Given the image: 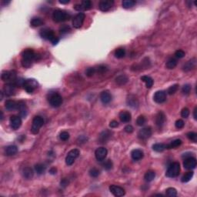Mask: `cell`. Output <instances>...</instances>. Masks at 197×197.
<instances>
[{"label":"cell","mask_w":197,"mask_h":197,"mask_svg":"<svg viewBox=\"0 0 197 197\" xmlns=\"http://www.w3.org/2000/svg\"><path fill=\"white\" fill-rule=\"evenodd\" d=\"M40 35L43 39L51 41L53 45H56L59 43V41L57 37H55L54 32L53 30L49 29H44L41 30L40 31Z\"/></svg>","instance_id":"obj_1"},{"label":"cell","mask_w":197,"mask_h":197,"mask_svg":"<svg viewBox=\"0 0 197 197\" xmlns=\"http://www.w3.org/2000/svg\"><path fill=\"white\" fill-rule=\"evenodd\" d=\"M70 15L68 13L61 9H56L53 12V19L56 23H62L65 20H69Z\"/></svg>","instance_id":"obj_2"},{"label":"cell","mask_w":197,"mask_h":197,"mask_svg":"<svg viewBox=\"0 0 197 197\" xmlns=\"http://www.w3.org/2000/svg\"><path fill=\"white\" fill-rule=\"evenodd\" d=\"M180 172V163L177 162H172L168 168L167 171L166 172V176L170 178L177 177Z\"/></svg>","instance_id":"obj_3"},{"label":"cell","mask_w":197,"mask_h":197,"mask_svg":"<svg viewBox=\"0 0 197 197\" xmlns=\"http://www.w3.org/2000/svg\"><path fill=\"white\" fill-rule=\"evenodd\" d=\"M44 124V120L41 116H35L33 120V125L31 128V131L33 134H38L39 132L40 128L42 127Z\"/></svg>","instance_id":"obj_4"},{"label":"cell","mask_w":197,"mask_h":197,"mask_svg":"<svg viewBox=\"0 0 197 197\" xmlns=\"http://www.w3.org/2000/svg\"><path fill=\"white\" fill-rule=\"evenodd\" d=\"M79 150L77 149H73V150H70L69 152H68V155L66 158H65V163L68 166H72L76 158L79 157Z\"/></svg>","instance_id":"obj_5"},{"label":"cell","mask_w":197,"mask_h":197,"mask_svg":"<svg viewBox=\"0 0 197 197\" xmlns=\"http://www.w3.org/2000/svg\"><path fill=\"white\" fill-rule=\"evenodd\" d=\"M1 78L3 81H6L7 83H14L17 79L15 71H5L2 73Z\"/></svg>","instance_id":"obj_6"},{"label":"cell","mask_w":197,"mask_h":197,"mask_svg":"<svg viewBox=\"0 0 197 197\" xmlns=\"http://www.w3.org/2000/svg\"><path fill=\"white\" fill-rule=\"evenodd\" d=\"M85 15L83 13H79L72 19V25L75 29H79L82 27V24L84 23Z\"/></svg>","instance_id":"obj_7"},{"label":"cell","mask_w":197,"mask_h":197,"mask_svg":"<svg viewBox=\"0 0 197 197\" xmlns=\"http://www.w3.org/2000/svg\"><path fill=\"white\" fill-rule=\"evenodd\" d=\"M49 102L53 107H59L63 103V98L58 93H53V95H50Z\"/></svg>","instance_id":"obj_8"},{"label":"cell","mask_w":197,"mask_h":197,"mask_svg":"<svg viewBox=\"0 0 197 197\" xmlns=\"http://www.w3.org/2000/svg\"><path fill=\"white\" fill-rule=\"evenodd\" d=\"M23 87L28 93H33V91L38 87V82L35 79H25Z\"/></svg>","instance_id":"obj_9"},{"label":"cell","mask_w":197,"mask_h":197,"mask_svg":"<svg viewBox=\"0 0 197 197\" xmlns=\"http://www.w3.org/2000/svg\"><path fill=\"white\" fill-rule=\"evenodd\" d=\"M183 166L186 170H193L196 166V158L190 156V157L185 158L184 162H183Z\"/></svg>","instance_id":"obj_10"},{"label":"cell","mask_w":197,"mask_h":197,"mask_svg":"<svg viewBox=\"0 0 197 197\" xmlns=\"http://www.w3.org/2000/svg\"><path fill=\"white\" fill-rule=\"evenodd\" d=\"M151 136H152V130L150 127L143 128L138 132V138L142 140H147Z\"/></svg>","instance_id":"obj_11"},{"label":"cell","mask_w":197,"mask_h":197,"mask_svg":"<svg viewBox=\"0 0 197 197\" xmlns=\"http://www.w3.org/2000/svg\"><path fill=\"white\" fill-rule=\"evenodd\" d=\"M110 191L111 193L114 195L115 196L120 197L123 196L126 194V192L124 189L120 187L119 186H116V185H111L110 186Z\"/></svg>","instance_id":"obj_12"},{"label":"cell","mask_w":197,"mask_h":197,"mask_svg":"<svg viewBox=\"0 0 197 197\" xmlns=\"http://www.w3.org/2000/svg\"><path fill=\"white\" fill-rule=\"evenodd\" d=\"M114 2L112 0H102L99 4V8L102 12H107L112 7Z\"/></svg>","instance_id":"obj_13"},{"label":"cell","mask_w":197,"mask_h":197,"mask_svg":"<svg viewBox=\"0 0 197 197\" xmlns=\"http://www.w3.org/2000/svg\"><path fill=\"white\" fill-rule=\"evenodd\" d=\"M22 125V120L18 116H12L10 117V126L13 130H18Z\"/></svg>","instance_id":"obj_14"},{"label":"cell","mask_w":197,"mask_h":197,"mask_svg":"<svg viewBox=\"0 0 197 197\" xmlns=\"http://www.w3.org/2000/svg\"><path fill=\"white\" fill-rule=\"evenodd\" d=\"M107 153H108V151L106 148H104V147L98 148L97 150H95V156L98 161H100V162H101V161H103V160H105L106 157V156H107Z\"/></svg>","instance_id":"obj_15"},{"label":"cell","mask_w":197,"mask_h":197,"mask_svg":"<svg viewBox=\"0 0 197 197\" xmlns=\"http://www.w3.org/2000/svg\"><path fill=\"white\" fill-rule=\"evenodd\" d=\"M112 132L110 130H105L100 133V136H99V142L100 143H106L110 140V138L112 137Z\"/></svg>","instance_id":"obj_16"},{"label":"cell","mask_w":197,"mask_h":197,"mask_svg":"<svg viewBox=\"0 0 197 197\" xmlns=\"http://www.w3.org/2000/svg\"><path fill=\"white\" fill-rule=\"evenodd\" d=\"M15 86L13 83H6L4 85L3 88V91L5 92V94L8 96H11V95H15Z\"/></svg>","instance_id":"obj_17"},{"label":"cell","mask_w":197,"mask_h":197,"mask_svg":"<svg viewBox=\"0 0 197 197\" xmlns=\"http://www.w3.org/2000/svg\"><path fill=\"white\" fill-rule=\"evenodd\" d=\"M35 53L34 51L31 49H27L24 50L22 53V56H23V59L29 60V61H32L35 59Z\"/></svg>","instance_id":"obj_18"},{"label":"cell","mask_w":197,"mask_h":197,"mask_svg":"<svg viewBox=\"0 0 197 197\" xmlns=\"http://www.w3.org/2000/svg\"><path fill=\"white\" fill-rule=\"evenodd\" d=\"M153 100L157 103H162L166 100V94L164 91H157L155 93Z\"/></svg>","instance_id":"obj_19"},{"label":"cell","mask_w":197,"mask_h":197,"mask_svg":"<svg viewBox=\"0 0 197 197\" xmlns=\"http://www.w3.org/2000/svg\"><path fill=\"white\" fill-rule=\"evenodd\" d=\"M100 100L102 101L103 104H108L112 100V95L110 92L108 91H103L100 94Z\"/></svg>","instance_id":"obj_20"},{"label":"cell","mask_w":197,"mask_h":197,"mask_svg":"<svg viewBox=\"0 0 197 197\" xmlns=\"http://www.w3.org/2000/svg\"><path fill=\"white\" fill-rule=\"evenodd\" d=\"M166 121V116L162 112H158L157 115L156 116V124L158 127L161 128L164 125V122Z\"/></svg>","instance_id":"obj_21"},{"label":"cell","mask_w":197,"mask_h":197,"mask_svg":"<svg viewBox=\"0 0 197 197\" xmlns=\"http://www.w3.org/2000/svg\"><path fill=\"white\" fill-rule=\"evenodd\" d=\"M17 110L19 111L20 116L23 118H25L27 115V108L25 106V103L23 101L18 102V108Z\"/></svg>","instance_id":"obj_22"},{"label":"cell","mask_w":197,"mask_h":197,"mask_svg":"<svg viewBox=\"0 0 197 197\" xmlns=\"http://www.w3.org/2000/svg\"><path fill=\"white\" fill-rule=\"evenodd\" d=\"M196 65V59L194 58V59H192L190 61H188L187 63L183 65V70L186 72H188V71H190V70L195 69Z\"/></svg>","instance_id":"obj_23"},{"label":"cell","mask_w":197,"mask_h":197,"mask_svg":"<svg viewBox=\"0 0 197 197\" xmlns=\"http://www.w3.org/2000/svg\"><path fill=\"white\" fill-rule=\"evenodd\" d=\"M143 152L142 150H133L131 152V156H132V159L133 160H136V161H138V160H140L141 159L143 158Z\"/></svg>","instance_id":"obj_24"},{"label":"cell","mask_w":197,"mask_h":197,"mask_svg":"<svg viewBox=\"0 0 197 197\" xmlns=\"http://www.w3.org/2000/svg\"><path fill=\"white\" fill-rule=\"evenodd\" d=\"M120 119L121 122H129L131 121L132 116H131V113L127 111H122L120 113Z\"/></svg>","instance_id":"obj_25"},{"label":"cell","mask_w":197,"mask_h":197,"mask_svg":"<svg viewBox=\"0 0 197 197\" xmlns=\"http://www.w3.org/2000/svg\"><path fill=\"white\" fill-rule=\"evenodd\" d=\"M18 148L16 146L12 145V146H9L5 149V154L6 156H14L17 153Z\"/></svg>","instance_id":"obj_26"},{"label":"cell","mask_w":197,"mask_h":197,"mask_svg":"<svg viewBox=\"0 0 197 197\" xmlns=\"http://www.w3.org/2000/svg\"><path fill=\"white\" fill-rule=\"evenodd\" d=\"M5 106L8 111H13V110H17L18 108V102L13 100H7L5 102Z\"/></svg>","instance_id":"obj_27"},{"label":"cell","mask_w":197,"mask_h":197,"mask_svg":"<svg viewBox=\"0 0 197 197\" xmlns=\"http://www.w3.org/2000/svg\"><path fill=\"white\" fill-rule=\"evenodd\" d=\"M23 177L27 179V180H30L34 176V172L33 170L30 167H25L23 169Z\"/></svg>","instance_id":"obj_28"},{"label":"cell","mask_w":197,"mask_h":197,"mask_svg":"<svg viewBox=\"0 0 197 197\" xmlns=\"http://www.w3.org/2000/svg\"><path fill=\"white\" fill-rule=\"evenodd\" d=\"M128 80H129V79L126 75H120L116 78V82L119 85H125L126 83L128 82Z\"/></svg>","instance_id":"obj_29"},{"label":"cell","mask_w":197,"mask_h":197,"mask_svg":"<svg viewBox=\"0 0 197 197\" xmlns=\"http://www.w3.org/2000/svg\"><path fill=\"white\" fill-rule=\"evenodd\" d=\"M43 24V19L39 17H35L32 19L31 22H30V25H32L33 27H39L40 25H42Z\"/></svg>","instance_id":"obj_30"},{"label":"cell","mask_w":197,"mask_h":197,"mask_svg":"<svg viewBox=\"0 0 197 197\" xmlns=\"http://www.w3.org/2000/svg\"><path fill=\"white\" fill-rule=\"evenodd\" d=\"M156 177V172L152 170H149L146 172V174L144 176V179L146 182H151L154 180Z\"/></svg>","instance_id":"obj_31"},{"label":"cell","mask_w":197,"mask_h":197,"mask_svg":"<svg viewBox=\"0 0 197 197\" xmlns=\"http://www.w3.org/2000/svg\"><path fill=\"white\" fill-rule=\"evenodd\" d=\"M141 80L142 82H144L146 83V85L147 88H151L153 85V79L152 78L148 76V75H143L141 77Z\"/></svg>","instance_id":"obj_32"},{"label":"cell","mask_w":197,"mask_h":197,"mask_svg":"<svg viewBox=\"0 0 197 197\" xmlns=\"http://www.w3.org/2000/svg\"><path fill=\"white\" fill-rule=\"evenodd\" d=\"M127 104L128 106H130L131 107L136 108L138 107V106H139V102H138V100L135 97H133V96H130V97L127 99Z\"/></svg>","instance_id":"obj_33"},{"label":"cell","mask_w":197,"mask_h":197,"mask_svg":"<svg viewBox=\"0 0 197 197\" xmlns=\"http://www.w3.org/2000/svg\"><path fill=\"white\" fill-rule=\"evenodd\" d=\"M181 144H182V141L180 140H173L170 144L166 145V149H175V148L180 146Z\"/></svg>","instance_id":"obj_34"},{"label":"cell","mask_w":197,"mask_h":197,"mask_svg":"<svg viewBox=\"0 0 197 197\" xmlns=\"http://www.w3.org/2000/svg\"><path fill=\"white\" fill-rule=\"evenodd\" d=\"M152 150L156 152H161L166 150V145L163 143H156L152 146Z\"/></svg>","instance_id":"obj_35"},{"label":"cell","mask_w":197,"mask_h":197,"mask_svg":"<svg viewBox=\"0 0 197 197\" xmlns=\"http://www.w3.org/2000/svg\"><path fill=\"white\" fill-rule=\"evenodd\" d=\"M176 65H177V60L174 58H170L166 63V68L170 69H174Z\"/></svg>","instance_id":"obj_36"},{"label":"cell","mask_w":197,"mask_h":197,"mask_svg":"<svg viewBox=\"0 0 197 197\" xmlns=\"http://www.w3.org/2000/svg\"><path fill=\"white\" fill-rule=\"evenodd\" d=\"M136 5V1L135 0H124L122 3V7L124 9H130Z\"/></svg>","instance_id":"obj_37"},{"label":"cell","mask_w":197,"mask_h":197,"mask_svg":"<svg viewBox=\"0 0 197 197\" xmlns=\"http://www.w3.org/2000/svg\"><path fill=\"white\" fill-rule=\"evenodd\" d=\"M126 55V50L123 48H119L116 50L115 56L117 59H122Z\"/></svg>","instance_id":"obj_38"},{"label":"cell","mask_w":197,"mask_h":197,"mask_svg":"<svg viewBox=\"0 0 197 197\" xmlns=\"http://www.w3.org/2000/svg\"><path fill=\"white\" fill-rule=\"evenodd\" d=\"M192 176H193V172H192V171L187 172L186 174L184 175V176H182L181 181H182V182H188L189 181L191 180Z\"/></svg>","instance_id":"obj_39"},{"label":"cell","mask_w":197,"mask_h":197,"mask_svg":"<svg viewBox=\"0 0 197 197\" xmlns=\"http://www.w3.org/2000/svg\"><path fill=\"white\" fill-rule=\"evenodd\" d=\"M82 10H89L92 8V2L90 0H85L82 1L81 3Z\"/></svg>","instance_id":"obj_40"},{"label":"cell","mask_w":197,"mask_h":197,"mask_svg":"<svg viewBox=\"0 0 197 197\" xmlns=\"http://www.w3.org/2000/svg\"><path fill=\"white\" fill-rule=\"evenodd\" d=\"M166 194L168 196L175 197L177 196V191H176V190L175 188H168L167 190H166Z\"/></svg>","instance_id":"obj_41"},{"label":"cell","mask_w":197,"mask_h":197,"mask_svg":"<svg viewBox=\"0 0 197 197\" xmlns=\"http://www.w3.org/2000/svg\"><path fill=\"white\" fill-rule=\"evenodd\" d=\"M35 170L38 174H43V172H45V166L43 164L39 163L35 166Z\"/></svg>","instance_id":"obj_42"},{"label":"cell","mask_w":197,"mask_h":197,"mask_svg":"<svg viewBox=\"0 0 197 197\" xmlns=\"http://www.w3.org/2000/svg\"><path fill=\"white\" fill-rule=\"evenodd\" d=\"M178 88H179V85H177V84H175V85H172V86H170V87L169 88V89H168V90H167L168 94H170V95H172V94L176 93V92H177Z\"/></svg>","instance_id":"obj_43"},{"label":"cell","mask_w":197,"mask_h":197,"mask_svg":"<svg viewBox=\"0 0 197 197\" xmlns=\"http://www.w3.org/2000/svg\"><path fill=\"white\" fill-rule=\"evenodd\" d=\"M187 138L190 140L192 141V142H197V134L196 132H190L187 133Z\"/></svg>","instance_id":"obj_44"},{"label":"cell","mask_w":197,"mask_h":197,"mask_svg":"<svg viewBox=\"0 0 197 197\" xmlns=\"http://www.w3.org/2000/svg\"><path fill=\"white\" fill-rule=\"evenodd\" d=\"M146 117L143 116H140L137 118V120H136V123H137V125L139 126H143L145 123H146Z\"/></svg>","instance_id":"obj_45"},{"label":"cell","mask_w":197,"mask_h":197,"mask_svg":"<svg viewBox=\"0 0 197 197\" xmlns=\"http://www.w3.org/2000/svg\"><path fill=\"white\" fill-rule=\"evenodd\" d=\"M59 138L63 141H67L69 139V133L66 131H63L59 134Z\"/></svg>","instance_id":"obj_46"},{"label":"cell","mask_w":197,"mask_h":197,"mask_svg":"<svg viewBox=\"0 0 197 197\" xmlns=\"http://www.w3.org/2000/svg\"><path fill=\"white\" fill-rule=\"evenodd\" d=\"M100 170H97L96 168H92V169H91L89 171V175L92 176V177H98L99 176H100Z\"/></svg>","instance_id":"obj_47"},{"label":"cell","mask_w":197,"mask_h":197,"mask_svg":"<svg viewBox=\"0 0 197 197\" xmlns=\"http://www.w3.org/2000/svg\"><path fill=\"white\" fill-rule=\"evenodd\" d=\"M190 91H191V85L190 84H186L182 86V92L184 95H188L190 94Z\"/></svg>","instance_id":"obj_48"},{"label":"cell","mask_w":197,"mask_h":197,"mask_svg":"<svg viewBox=\"0 0 197 197\" xmlns=\"http://www.w3.org/2000/svg\"><path fill=\"white\" fill-rule=\"evenodd\" d=\"M95 72H96V70H95V68L89 67L88 68L86 71H85V75H87L88 77H91V76H92V75L95 74Z\"/></svg>","instance_id":"obj_49"},{"label":"cell","mask_w":197,"mask_h":197,"mask_svg":"<svg viewBox=\"0 0 197 197\" xmlns=\"http://www.w3.org/2000/svg\"><path fill=\"white\" fill-rule=\"evenodd\" d=\"M102 166H103V167H104L105 170H110L112 168V162L110 160H108L102 164Z\"/></svg>","instance_id":"obj_50"},{"label":"cell","mask_w":197,"mask_h":197,"mask_svg":"<svg viewBox=\"0 0 197 197\" xmlns=\"http://www.w3.org/2000/svg\"><path fill=\"white\" fill-rule=\"evenodd\" d=\"M181 116L183 118H187L190 116V110H189V109L188 108L182 109V110L181 111Z\"/></svg>","instance_id":"obj_51"},{"label":"cell","mask_w":197,"mask_h":197,"mask_svg":"<svg viewBox=\"0 0 197 197\" xmlns=\"http://www.w3.org/2000/svg\"><path fill=\"white\" fill-rule=\"evenodd\" d=\"M59 30H60V33H67L70 31V28L69 25H63V26H61V27H60Z\"/></svg>","instance_id":"obj_52"},{"label":"cell","mask_w":197,"mask_h":197,"mask_svg":"<svg viewBox=\"0 0 197 197\" xmlns=\"http://www.w3.org/2000/svg\"><path fill=\"white\" fill-rule=\"evenodd\" d=\"M22 65L23 67L25 68H29L31 65H32V61H29V60H25V59H22Z\"/></svg>","instance_id":"obj_53"},{"label":"cell","mask_w":197,"mask_h":197,"mask_svg":"<svg viewBox=\"0 0 197 197\" xmlns=\"http://www.w3.org/2000/svg\"><path fill=\"white\" fill-rule=\"evenodd\" d=\"M175 55H176V58H179V59H182V58H183L185 56V52L184 51H182V50H181V49L177 50V51L175 53Z\"/></svg>","instance_id":"obj_54"},{"label":"cell","mask_w":197,"mask_h":197,"mask_svg":"<svg viewBox=\"0 0 197 197\" xmlns=\"http://www.w3.org/2000/svg\"><path fill=\"white\" fill-rule=\"evenodd\" d=\"M175 126H176V127L177 128V129H182L184 126V122L182 120H179L176 122Z\"/></svg>","instance_id":"obj_55"},{"label":"cell","mask_w":197,"mask_h":197,"mask_svg":"<svg viewBox=\"0 0 197 197\" xmlns=\"http://www.w3.org/2000/svg\"><path fill=\"white\" fill-rule=\"evenodd\" d=\"M107 70H108V69L106 67L105 65H100V66L98 67L96 71H97L98 72H100V73H103V72H106Z\"/></svg>","instance_id":"obj_56"},{"label":"cell","mask_w":197,"mask_h":197,"mask_svg":"<svg viewBox=\"0 0 197 197\" xmlns=\"http://www.w3.org/2000/svg\"><path fill=\"white\" fill-rule=\"evenodd\" d=\"M124 130H125V132H127V133H132V132H133V127H132L131 125H128L126 126Z\"/></svg>","instance_id":"obj_57"},{"label":"cell","mask_w":197,"mask_h":197,"mask_svg":"<svg viewBox=\"0 0 197 197\" xmlns=\"http://www.w3.org/2000/svg\"><path fill=\"white\" fill-rule=\"evenodd\" d=\"M110 126L111 128H116L119 126V122L116 120H112L110 123Z\"/></svg>","instance_id":"obj_58"},{"label":"cell","mask_w":197,"mask_h":197,"mask_svg":"<svg viewBox=\"0 0 197 197\" xmlns=\"http://www.w3.org/2000/svg\"><path fill=\"white\" fill-rule=\"evenodd\" d=\"M56 172H57V170H56V169H55V168H54V167L51 168V169H50V170H49V172L52 175H55V173H56Z\"/></svg>","instance_id":"obj_59"},{"label":"cell","mask_w":197,"mask_h":197,"mask_svg":"<svg viewBox=\"0 0 197 197\" xmlns=\"http://www.w3.org/2000/svg\"><path fill=\"white\" fill-rule=\"evenodd\" d=\"M67 185H68V182L66 181V180H63V181H61V186H63V187L66 186Z\"/></svg>","instance_id":"obj_60"},{"label":"cell","mask_w":197,"mask_h":197,"mask_svg":"<svg viewBox=\"0 0 197 197\" xmlns=\"http://www.w3.org/2000/svg\"><path fill=\"white\" fill-rule=\"evenodd\" d=\"M196 112H197V107H195L194 111H193V117L196 120H197V115H196Z\"/></svg>","instance_id":"obj_61"},{"label":"cell","mask_w":197,"mask_h":197,"mask_svg":"<svg viewBox=\"0 0 197 197\" xmlns=\"http://www.w3.org/2000/svg\"><path fill=\"white\" fill-rule=\"evenodd\" d=\"M69 3V0H59V3L61 4H67Z\"/></svg>","instance_id":"obj_62"},{"label":"cell","mask_w":197,"mask_h":197,"mask_svg":"<svg viewBox=\"0 0 197 197\" xmlns=\"http://www.w3.org/2000/svg\"><path fill=\"white\" fill-rule=\"evenodd\" d=\"M1 121L3 120V111H1Z\"/></svg>","instance_id":"obj_63"},{"label":"cell","mask_w":197,"mask_h":197,"mask_svg":"<svg viewBox=\"0 0 197 197\" xmlns=\"http://www.w3.org/2000/svg\"><path fill=\"white\" fill-rule=\"evenodd\" d=\"M3 92H1V99H0V100H3Z\"/></svg>","instance_id":"obj_64"}]
</instances>
